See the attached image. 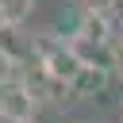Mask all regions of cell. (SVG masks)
<instances>
[{"instance_id": "1", "label": "cell", "mask_w": 123, "mask_h": 123, "mask_svg": "<svg viewBox=\"0 0 123 123\" xmlns=\"http://www.w3.org/2000/svg\"><path fill=\"white\" fill-rule=\"evenodd\" d=\"M31 111H35V100H31V92H23V88H0V115L4 119H31Z\"/></svg>"}, {"instance_id": "2", "label": "cell", "mask_w": 123, "mask_h": 123, "mask_svg": "<svg viewBox=\"0 0 123 123\" xmlns=\"http://www.w3.org/2000/svg\"><path fill=\"white\" fill-rule=\"evenodd\" d=\"M0 4H4V0H0Z\"/></svg>"}]
</instances>
